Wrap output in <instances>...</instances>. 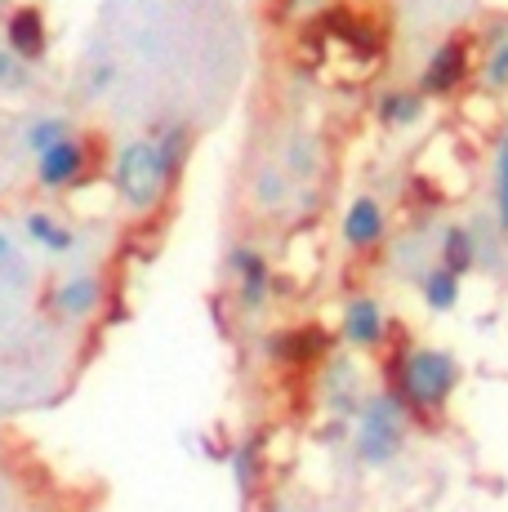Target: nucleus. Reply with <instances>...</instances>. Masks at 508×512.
<instances>
[{"label":"nucleus","instance_id":"f257e3e1","mask_svg":"<svg viewBox=\"0 0 508 512\" xmlns=\"http://www.w3.org/2000/svg\"><path fill=\"white\" fill-rule=\"evenodd\" d=\"M459 388V361L446 348H410V357L402 361V370L388 379V397L406 410L410 423L433 432L437 415L451 406Z\"/></svg>","mask_w":508,"mask_h":512},{"label":"nucleus","instance_id":"f03ea898","mask_svg":"<svg viewBox=\"0 0 508 512\" xmlns=\"http://www.w3.org/2000/svg\"><path fill=\"white\" fill-rule=\"evenodd\" d=\"M406 410L397 406L388 392H379V397H370L366 406H361L357 415V459L370 468L388 464V459H397V450H402L406 441Z\"/></svg>","mask_w":508,"mask_h":512},{"label":"nucleus","instance_id":"7ed1b4c3","mask_svg":"<svg viewBox=\"0 0 508 512\" xmlns=\"http://www.w3.org/2000/svg\"><path fill=\"white\" fill-rule=\"evenodd\" d=\"M473 58H477V36L473 32H455L433 49L424 76H419V94L424 98H451L464 94L468 76H473Z\"/></svg>","mask_w":508,"mask_h":512},{"label":"nucleus","instance_id":"20e7f679","mask_svg":"<svg viewBox=\"0 0 508 512\" xmlns=\"http://www.w3.org/2000/svg\"><path fill=\"white\" fill-rule=\"evenodd\" d=\"M116 183H121V192L130 205H148L156 196V187L165 183L161 152H156L152 143H130L121 152V165H116Z\"/></svg>","mask_w":508,"mask_h":512},{"label":"nucleus","instance_id":"39448f33","mask_svg":"<svg viewBox=\"0 0 508 512\" xmlns=\"http://www.w3.org/2000/svg\"><path fill=\"white\" fill-rule=\"evenodd\" d=\"M330 352V334L321 326H299V330H281L268 339V357L286 361V366H312Z\"/></svg>","mask_w":508,"mask_h":512},{"label":"nucleus","instance_id":"423d86ee","mask_svg":"<svg viewBox=\"0 0 508 512\" xmlns=\"http://www.w3.org/2000/svg\"><path fill=\"white\" fill-rule=\"evenodd\" d=\"M384 334H388V321L379 312L375 299H353L344 308V339L353 348H366V352H379L384 348Z\"/></svg>","mask_w":508,"mask_h":512},{"label":"nucleus","instance_id":"0eeeda50","mask_svg":"<svg viewBox=\"0 0 508 512\" xmlns=\"http://www.w3.org/2000/svg\"><path fill=\"white\" fill-rule=\"evenodd\" d=\"M384 232H388V223H384L379 201L375 196H357L344 214V241L353 245V250H375V245L384 241Z\"/></svg>","mask_w":508,"mask_h":512},{"label":"nucleus","instance_id":"6e6552de","mask_svg":"<svg viewBox=\"0 0 508 512\" xmlns=\"http://www.w3.org/2000/svg\"><path fill=\"white\" fill-rule=\"evenodd\" d=\"M424 103H428V98L419 90H384V94H379V103H375L379 125H388V130L415 125L419 116H424Z\"/></svg>","mask_w":508,"mask_h":512},{"label":"nucleus","instance_id":"1a4fd4ad","mask_svg":"<svg viewBox=\"0 0 508 512\" xmlns=\"http://www.w3.org/2000/svg\"><path fill=\"white\" fill-rule=\"evenodd\" d=\"M232 268H237V277H241V303H246V308H263L268 281H272L268 263H263L254 250H237L232 254Z\"/></svg>","mask_w":508,"mask_h":512},{"label":"nucleus","instance_id":"9d476101","mask_svg":"<svg viewBox=\"0 0 508 512\" xmlns=\"http://www.w3.org/2000/svg\"><path fill=\"white\" fill-rule=\"evenodd\" d=\"M459 121H468L473 130H500L504 125V103L495 90H464L459 94Z\"/></svg>","mask_w":508,"mask_h":512},{"label":"nucleus","instance_id":"9b49d317","mask_svg":"<svg viewBox=\"0 0 508 512\" xmlns=\"http://www.w3.org/2000/svg\"><path fill=\"white\" fill-rule=\"evenodd\" d=\"M437 263H442L446 272H455L459 281L473 272V263H477V241H473V232L468 228H446L442 232V245H437Z\"/></svg>","mask_w":508,"mask_h":512},{"label":"nucleus","instance_id":"f8f14e48","mask_svg":"<svg viewBox=\"0 0 508 512\" xmlns=\"http://www.w3.org/2000/svg\"><path fill=\"white\" fill-rule=\"evenodd\" d=\"M9 45L18 49L23 58H41L45 49V23L36 9H18L14 23H9Z\"/></svg>","mask_w":508,"mask_h":512},{"label":"nucleus","instance_id":"ddd939ff","mask_svg":"<svg viewBox=\"0 0 508 512\" xmlns=\"http://www.w3.org/2000/svg\"><path fill=\"white\" fill-rule=\"evenodd\" d=\"M76 170H81V147L67 143V139L41 156V183H50V187L76 179Z\"/></svg>","mask_w":508,"mask_h":512},{"label":"nucleus","instance_id":"4468645a","mask_svg":"<svg viewBox=\"0 0 508 512\" xmlns=\"http://www.w3.org/2000/svg\"><path fill=\"white\" fill-rule=\"evenodd\" d=\"M424 303L433 312H451L459 303V277L455 272H446L442 263H437L433 272H424Z\"/></svg>","mask_w":508,"mask_h":512},{"label":"nucleus","instance_id":"2eb2a0df","mask_svg":"<svg viewBox=\"0 0 508 512\" xmlns=\"http://www.w3.org/2000/svg\"><path fill=\"white\" fill-rule=\"evenodd\" d=\"M94 303H99V285H94L90 277H76L67 281L63 290H58V308L72 312V317H81V312H90Z\"/></svg>","mask_w":508,"mask_h":512},{"label":"nucleus","instance_id":"dca6fc26","mask_svg":"<svg viewBox=\"0 0 508 512\" xmlns=\"http://www.w3.org/2000/svg\"><path fill=\"white\" fill-rule=\"evenodd\" d=\"M495 219L508 236V134H500V143H495Z\"/></svg>","mask_w":508,"mask_h":512},{"label":"nucleus","instance_id":"f3484780","mask_svg":"<svg viewBox=\"0 0 508 512\" xmlns=\"http://www.w3.org/2000/svg\"><path fill=\"white\" fill-rule=\"evenodd\" d=\"M482 72H486V90H508V36L491 45V54L482 58Z\"/></svg>","mask_w":508,"mask_h":512},{"label":"nucleus","instance_id":"a211bd4d","mask_svg":"<svg viewBox=\"0 0 508 512\" xmlns=\"http://www.w3.org/2000/svg\"><path fill=\"white\" fill-rule=\"evenodd\" d=\"M27 232H32L41 245H50V250H72V236H67L63 228H54L45 214H32V219H27Z\"/></svg>","mask_w":508,"mask_h":512},{"label":"nucleus","instance_id":"6ab92c4d","mask_svg":"<svg viewBox=\"0 0 508 512\" xmlns=\"http://www.w3.org/2000/svg\"><path fill=\"white\" fill-rule=\"evenodd\" d=\"M58 143H63V125H58V121H41V125H36V130H32V147H36V152H50V147H58Z\"/></svg>","mask_w":508,"mask_h":512},{"label":"nucleus","instance_id":"aec40b11","mask_svg":"<svg viewBox=\"0 0 508 512\" xmlns=\"http://www.w3.org/2000/svg\"><path fill=\"white\" fill-rule=\"evenodd\" d=\"M0 254H5V236H0Z\"/></svg>","mask_w":508,"mask_h":512}]
</instances>
